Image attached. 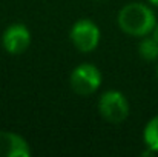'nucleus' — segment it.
Segmentation results:
<instances>
[{"label":"nucleus","instance_id":"nucleus-9","mask_svg":"<svg viewBox=\"0 0 158 157\" xmlns=\"http://www.w3.org/2000/svg\"><path fill=\"white\" fill-rule=\"evenodd\" d=\"M152 37L158 42V23L155 25V28H154V31H152Z\"/></svg>","mask_w":158,"mask_h":157},{"label":"nucleus","instance_id":"nucleus-3","mask_svg":"<svg viewBox=\"0 0 158 157\" xmlns=\"http://www.w3.org/2000/svg\"><path fill=\"white\" fill-rule=\"evenodd\" d=\"M98 111L110 123H121L129 116V103L120 91H106L98 100Z\"/></svg>","mask_w":158,"mask_h":157},{"label":"nucleus","instance_id":"nucleus-1","mask_svg":"<svg viewBox=\"0 0 158 157\" xmlns=\"http://www.w3.org/2000/svg\"><path fill=\"white\" fill-rule=\"evenodd\" d=\"M157 19L154 11L143 3H129L118 12V26L134 37H146L154 31Z\"/></svg>","mask_w":158,"mask_h":157},{"label":"nucleus","instance_id":"nucleus-11","mask_svg":"<svg viewBox=\"0 0 158 157\" xmlns=\"http://www.w3.org/2000/svg\"><path fill=\"white\" fill-rule=\"evenodd\" d=\"M157 77H158V65H157Z\"/></svg>","mask_w":158,"mask_h":157},{"label":"nucleus","instance_id":"nucleus-6","mask_svg":"<svg viewBox=\"0 0 158 157\" xmlns=\"http://www.w3.org/2000/svg\"><path fill=\"white\" fill-rule=\"evenodd\" d=\"M31 148L28 142L9 131H0V157H29Z\"/></svg>","mask_w":158,"mask_h":157},{"label":"nucleus","instance_id":"nucleus-7","mask_svg":"<svg viewBox=\"0 0 158 157\" xmlns=\"http://www.w3.org/2000/svg\"><path fill=\"white\" fill-rule=\"evenodd\" d=\"M143 139L151 153H158V116L152 117L144 126Z\"/></svg>","mask_w":158,"mask_h":157},{"label":"nucleus","instance_id":"nucleus-8","mask_svg":"<svg viewBox=\"0 0 158 157\" xmlns=\"http://www.w3.org/2000/svg\"><path fill=\"white\" fill-rule=\"evenodd\" d=\"M140 55L146 62H154L158 59V42L154 37H144L138 46Z\"/></svg>","mask_w":158,"mask_h":157},{"label":"nucleus","instance_id":"nucleus-5","mask_svg":"<svg viewBox=\"0 0 158 157\" xmlns=\"http://www.w3.org/2000/svg\"><path fill=\"white\" fill-rule=\"evenodd\" d=\"M2 45L9 54H22L31 45V33L25 25L14 23L5 29Z\"/></svg>","mask_w":158,"mask_h":157},{"label":"nucleus","instance_id":"nucleus-4","mask_svg":"<svg viewBox=\"0 0 158 157\" xmlns=\"http://www.w3.org/2000/svg\"><path fill=\"white\" fill-rule=\"evenodd\" d=\"M100 28L88 19L78 20L71 29V40L75 48L81 52H91L98 46L100 42Z\"/></svg>","mask_w":158,"mask_h":157},{"label":"nucleus","instance_id":"nucleus-10","mask_svg":"<svg viewBox=\"0 0 158 157\" xmlns=\"http://www.w3.org/2000/svg\"><path fill=\"white\" fill-rule=\"evenodd\" d=\"M152 5H155V6H158V0H149Z\"/></svg>","mask_w":158,"mask_h":157},{"label":"nucleus","instance_id":"nucleus-2","mask_svg":"<svg viewBox=\"0 0 158 157\" xmlns=\"http://www.w3.org/2000/svg\"><path fill=\"white\" fill-rule=\"evenodd\" d=\"M69 83L75 94L89 96V94H94L100 88L102 72L92 63H81L72 71Z\"/></svg>","mask_w":158,"mask_h":157}]
</instances>
